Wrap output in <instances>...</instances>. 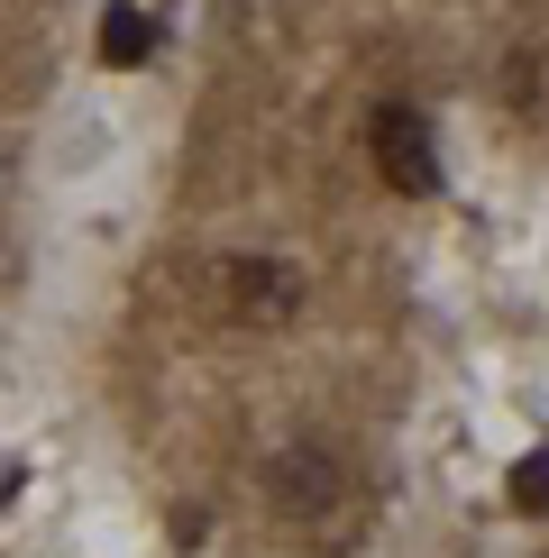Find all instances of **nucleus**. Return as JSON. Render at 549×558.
<instances>
[{"instance_id":"f257e3e1","label":"nucleus","mask_w":549,"mask_h":558,"mask_svg":"<svg viewBox=\"0 0 549 558\" xmlns=\"http://www.w3.org/2000/svg\"><path fill=\"white\" fill-rule=\"evenodd\" d=\"M376 166H385L394 193H440V147H430V120L412 101L376 110Z\"/></svg>"},{"instance_id":"f03ea898","label":"nucleus","mask_w":549,"mask_h":558,"mask_svg":"<svg viewBox=\"0 0 549 558\" xmlns=\"http://www.w3.org/2000/svg\"><path fill=\"white\" fill-rule=\"evenodd\" d=\"M220 302H229V320H257V330H274V320L303 312V275L274 266V257H239V266L220 275Z\"/></svg>"},{"instance_id":"7ed1b4c3","label":"nucleus","mask_w":549,"mask_h":558,"mask_svg":"<svg viewBox=\"0 0 549 558\" xmlns=\"http://www.w3.org/2000/svg\"><path fill=\"white\" fill-rule=\"evenodd\" d=\"M274 495H284L293 513H320V504L339 495V458H320V449H293L284 468H274Z\"/></svg>"},{"instance_id":"20e7f679","label":"nucleus","mask_w":549,"mask_h":558,"mask_svg":"<svg viewBox=\"0 0 549 558\" xmlns=\"http://www.w3.org/2000/svg\"><path fill=\"white\" fill-rule=\"evenodd\" d=\"M156 56V19L137 0H110L101 10V64H147Z\"/></svg>"},{"instance_id":"39448f33","label":"nucleus","mask_w":549,"mask_h":558,"mask_svg":"<svg viewBox=\"0 0 549 558\" xmlns=\"http://www.w3.org/2000/svg\"><path fill=\"white\" fill-rule=\"evenodd\" d=\"M513 513H549V449H532V458H513Z\"/></svg>"}]
</instances>
